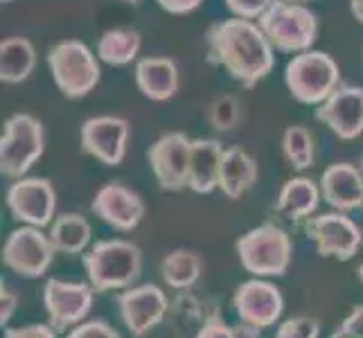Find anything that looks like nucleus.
<instances>
[{
	"label": "nucleus",
	"instance_id": "obj_1",
	"mask_svg": "<svg viewBox=\"0 0 363 338\" xmlns=\"http://www.w3.org/2000/svg\"><path fill=\"white\" fill-rule=\"evenodd\" d=\"M206 52L212 66L223 68L244 89H253L275 66L273 45L257 23L248 18H226L210 25Z\"/></svg>",
	"mask_w": 363,
	"mask_h": 338
},
{
	"label": "nucleus",
	"instance_id": "obj_2",
	"mask_svg": "<svg viewBox=\"0 0 363 338\" xmlns=\"http://www.w3.org/2000/svg\"><path fill=\"white\" fill-rule=\"evenodd\" d=\"M84 271L97 293L124 291L143 275V250L129 240H99L84 253Z\"/></svg>",
	"mask_w": 363,
	"mask_h": 338
},
{
	"label": "nucleus",
	"instance_id": "obj_3",
	"mask_svg": "<svg viewBox=\"0 0 363 338\" xmlns=\"http://www.w3.org/2000/svg\"><path fill=\"white\" fill-rule=\"evenodd\" d=\"M237 257L253 278H282L294 259L291 235L282 225L264 221L244 232L235 244Z\"/></svg>",
	"mask_w": 363,
	"mask_h": 338
},
{
	"label": "nucleus",
	"instance_id": "obj_4",
	"mask_svg": "<svg viewBox=\"0 0 363 338\" xmlns=\"http://www.w3.org/2000/svg\"><path fill=\"white\" fill-rule=\"evenodd\" d=\"M269 43L278 52H307L316 43L318 21L309 7L289 0H273L271 7L257 18Z\"/></svg>",
	"mask_w": 363,
	"mask_h": 338
},
{
	"label": "nucleus",
	"instance_id": "obj_5",
	"mask_svg": "<svg viewBox=\"0 0 363 338\" xmlns=\"http://www.w3.org/2000/svg\"><path fill=\"white\" fill-rule=\"evenodd\" d=\"M341 81L339 64L323 50L298 52L284 68V84L300 104L318 106L328 99Z\"/></svg>",
	"mask_w": 363,
	"mask_h": 338
},
{
	"label": "nucleus",
	"instance_id": "obj_6",
	"mask_svg": "<svg viewBox=\"0 0 363 338\" xmlns=\"http://www.w3.org/2000/svg\"><path fill=\"white\" fill-rule=\"evenodd\" d=\"M48 68L52 72L57 89L68 99H84L91 95L102 72H99V57L82 41H61L50 47Z\"/></svg>",
	"mask_w": 363,
	"mask_h": 338
},
{
	"label": "nucleus",
	"instance_id": "obj_7",
	"mask_svg": "<svg viewBox=\"0 0 363 338\" xmlns=\"http://www.w3.org/2000/svg\"><path fill=\"white\" fill-rule=\"evenodd\" d=\"M45 152V133L41 122L30 113H16L5 122L0 137V174L9 181L28 176Z\"/></svg>",
	"mask_w": 363,
	"mask_h": 338
},
{
	"label": "nucleus",
	"instance_id": "obj_8",
	"mask_svg": "<svg viewBox=\"0 0 363 338\" xmlns=\"http://www.w3.org/2000/svg\"><path fill=\"white\" fill-rule=\"evenodd\" d=\"M307 240L314 244L320 257H332L336 261H347L357 257L363 246V230L347 212H325L311 217L305 223Z\"/></svg>",
	"mask_w": 363,
	"mask_h": 338
},
{
	"label": "nucleus",
	"instance_id": "obj_9",
	"mask_svg": "<svg viewBox=\"0 0 363 338\" xmlns=\"http://www.w3.org/2000/svg\"><path fill=\"white\" fill-rule=\"evenodd\" d=\"M55 246L50 235L43 232V228L34 225H21L11 230L3 246V264L21 275V278L36 280L43 278L48 269L55 261Z\"/></svg>",
	"mask_w": 363,
	"mask_h": 338
},
{
	"label": "nucleus",
	"instance_id": "obj_10",
	"mask_svg": "<svg viewBox=\"0 0 363 338\" xmlns=\"http://www.w3.org/2000/svg\"><path fill=\"white\" fill-rule=\"evenodd\" d=\"M95 293L97 291L91 286V282H70L59 278L45 280L41 298L48 322L57 332H70L72 327H77L89 318Z\"/></svg>",
	"mask_w": 363,
	"mask_h": 338
},
{
	"label": "nucleus",
	"instance_id": "obj_11",
	"mask_svg": "<svg viewBox=\"0 0 363 338\" xmlns=\"http://www.w3.org/2000/svg\"><path fill=\"white\" fill-rule=\"evenodd\" d=\"M172 303L158 284H133L120 291L118 311L131 338H145L167 318Z\"/></svg>",
	"mask_w": 363,
	"mask_h": 338
},
{
	"label": "nucleus",
	"instance_id": "obj_12",
	"mask_svg": "<svg viewBox=\"0 0 363 338\" xmlns=\"http://www.w3.org/2000/svg\"><path fill=\"white\" fill-rule=\"evenodd\" d=\"M5 203L18 223L48 228L57 217V190L48 179L23 176L7 187Z\"/></svg>",
	"mask_w": 363,
	"mask_h": 338
},
{
	"label": "nucleus",
	"instance_id": "obj_13",
	"mask_svg": "<svg viewBox=\"0 0 363 338\" xmlns=\"http://www.w3.org/2000/svg\"><path fill=\"white\" fill-rule=\"evenodd\" d=\"M190 154L192 137L181 131H169L160 135L149 147L147 160L152 167L158 187L165 192H181L190 183Z\"/></svg>",
	"mask_w": 363,
	"mask_h": 338
},
{
	"label": "nucleus",
	"instance_id": "obj_14",
	"mask_svg": "<svg viewBox=\"0 0 363 338\" xmlns=\"http://www.w3.org/2000/svg\"><path fill=\"white\" fill-rule=\"evenodd\" d=\"M235 314L242 322L269 329L278 325L284 314V295L273 282L264 278L246 280L233 293Z\"/></svg>",
	"mask_w": 363,
	"mask_h": 338
},
{
	"label": "nucleus",
	"instance_id": "obj_15",
	"mask_svg": "<svg viewBox=\"0 0 363 338\" xmlns=\"http://www.w3.org/2000/svg\"><path fill=\"white\" fill-rule=\"evenodd\" d=\"M129 122L118 116L89 118L79 129V142L84 154L93 156L106 167H118L127 156Z\"/></svg>",
	"mask_w": 363,
	"mask_h": 338
},
{
	"label": "nucleus",
	"instance_id": "obj_16",
	"mask_svg": "<svg viewBox=\"0 0 363 338\" xmlns=\"http://www.w3.org/2000/svg\"><path fill=\"white\" fill-rule=\"evenodd\" d=\"M93 215L111 225L113 230L131 232L145 219L147 205L143 196L122 183H106L97 190L93 203Z\"/></svg>",
	"mask_w": 363,
	"mask_h": 338
},
{
	"label": "nucleus",
	"instance_id": "obj_17",
	"mask_svg": "<svg viewBox=\"0 0 363 338\" xmlns=\"http://www.w3.org/2000/svg\"><path fill=\"white\" fill-rule=\"evenodd\" d=\"M316 120L341 140H354L363 133V89L339 86L323 104L316 106Z\"/></svg>",
	"mask_w": 363,
	"mask_h": 338
},
{
	"label": "nucleus",
	"instance_id": "obj_18",
	"mask_svg": "<svg viewBox=\"0 0 363 338\" xmlns=\"http://www.w3.org/2000/svg\"><path fill=\"white\" fill-rule=\"evenodd\" d=\"M323 201L339 212L363 208V171L350 162H334L320 176Z\"/></svg>",
	"mask_w": 363,
	"mask_h": 338
},
{
	"label": "nucleus",
	"instance_id": "obj_19",
	"mask_svg": "<svg viewBox=\"0 0 363 338\" xmlns=\"http://www.w3.org/2000/svg\"><path fill=\"white\" fill-rule=\"evenodd\" d=\"M135 84L147 99L167 102L179 91V68L169 57H145L135 64Z\"/></svg>",
	"mask_w": 363,
	"mask_h": 338
},
{
	"label": "nucleus",
	"instance_id": "obj_20",
	"mask_svg": "<svg viewBox=\"0 0 363 338\" xmlns=\"http://www.w3.org/2000/svg\"><path fill=\"white\" fill-rule=\"evenodd\" d=\"M226 149L212 137H196L192 140L190 154V187L196 194H210L219 190V169Z\"/></svg>",
	"mask_w": 363,
	"mask_h": 338
},
{
	"label": "nucleus",
	"instance_id": "obj_21",
	"mask_svg": "<svg viewBox=\"0 0 363 338\" xmlns=\"http://www.w3.org/2000/svg\"><path fill=\"white\" fill-rule=\"evenodd\" d=\"M259 169L255 158L244 152L242 147H230L223 152L219 169V190L226 198H230V201L242 198L248 190H253Z\"/></svg>",
	"mask_w": 363,
	"mask_h": 338
},
{
	"label": "nucleus",
	"instance_id": "obj_22",
	"mask_svg": "<svg viewBox=\"0 0 363 338\" xmlns=\"http://www.w3.org/2000/svg\"><path fill=\"white\" fill-rule=\"evenodd\" d=\"M320 198H323L320 185H316L307 176H296L282 185L275 210H278V215H282L284 219H289L294 223L307 221L318 210Z\"/></svg>",
	"mask_w": 363,
	"mask_h": 338
},
{
	"label": "nucleus",
	"instance_id": "obj_23",
	"mask_svg": "<svg viewBox=\"0 0 363 338\" xmlns=\"http://www.w3.org/2000/svg\"><path fill=\"white\" fill-rule=\"evenodd\" d=\"M48 235L57 253L64 255H79L93 246V228L89 219L79 212H64V215L55 217Z\"/></svg>",
	"mask_w": 363,
	"mask_h": 338
},
{
	"label": "nucleus",
	"instance_id": "obj_24",
	"mask_svg": "<svg viewBox=\"0 0 363 338\" xmlns=\"http://www.w3.org/2000/svg\"><path fill=\"white\" fill-rule=\"evenodd\" d=\"M203 275V259L194 250L177 248L160 261V278L174 291H190Z\"/></svg>",
	"mask_w": 363,
	"mask_h": 338
},
{
	"label": "nucleus",
	"instance_id": "obj_25",
	"mask_svg": "<svg viewBox=\"0 0 363 338\" xmlns=\"http://www.w3.org/2000/svg\"><path fill=\"white\" fill-rule=\"evenodd\" d=\"M36 66V50L25 36H11L0 43V81L21 84Z\"/></svg>",
	"mask_w": 363,
	"mask_h": 338
},
{
	"label": "nucleus",
	"instance_id": "obj_26",
	"mask_svg": "<svg viewBox=\"0 0 363 338\" xmlns=\"http://www.w3.org/2000/svg\"><path fill=\"white\" fill-rule=\"evenodd\" d=\"M143 47L140 32L129 28H113L106 30L97 41V57L108 66H129L138 59V52Z\"/></svg>",
	"mask_w": 363,
	"mask_h": 338
},
{
	"label": "nucleus",
	"instance_id": "obj_27",
	"mask_svg": "<svg viewBox=\"0 0 363 338\" xmlns=\"http://www.w3.org/2000/svg\"><path fill=\"white\" fill-rule=\"evenodd\" d=\"M282 154H284L286 162L298 171L314 167V160H316L314 137H311V133L305 127H300V124L286 127V131L282 135Z\"/></svg>",
	"mask_w": 363,
	"mask_h": 338
},
{
	"label": "nucleus",
	"instance_id": "obj_28",
	"mask_svg": "<svg viewBox=\"0 0 363 338\" xmlns=\"http://www.w3.org/2000/svg\"><path fill=\"white\" fill-rule=\"evenodd\" d=\"M206 118L210 122V127L215 131H233L237 124H240L242 118V106L237 102V97L233 95H221L217 99H212L208 111H206Z\"/></svg>",
	"mask_w": 363,
	"mask_h": 338
},
{
	"label": "nucleus",
	"instance_id": "obj_29",
	"mask_svg": "<svg viewBox=\"0 0 363 338\" xmlns=\"http://www.w3.org/2000/svg\"><path fill=\"white\" fill-rule=\"evenodd\" d=\"M273 338H320V322L311 316H296L280 322Z\"/></svg>",
	"mask_w": 363,
	"mask_h": 338
},
{
	"label": "nucleus",
	"instance_id": "obj_30",
	"mask_svg": "<svg viewBox=\"0 0 363 338\" xmlns=\"http://www.w3.org/2000/svg\"><path fill=\"white\" fill-rule=\"evenodd\" d=\"M66 338H120V332L102 318L84 320L77 327L66 332Z\"/></svg>",
	"mask_w": 363,
	"mask_h": 338
},
{
	"label": "nucleus",
	"instance_id": "obj_31",
	"mask_svg": "<svg viewBox=\"0 0 363 338\" xmlns=\"http://www.w3.org/2000/svg\"><path fill=\"white\" fill-rule=\"evenodd\" d=\"M273 0H226V7L233 11L237 18L257 21L264 11L271 7Z\"/></svg>",
	"mask_w": 363,
	"mask_h": 338
},
{
	"label": "nucleus",
	"instance_id": "obj_32",
	"mask_svg": "<svg viewBox=\"0 0 363 338\" xmlns=\"http://www.w3.org/2000/svg\"><path fill=\"white\" fill-rule=\"evenodd\" d=\"M194 338H235V329H233V325H228L217 314H210L208 318H203L201 327L196 329Z\"/></svg>",
	"mask_w": 363,
	"mask_h": 338
},
{
	"label": "nucleus",
	"instance_id": "obj_33",
	"mask_svg": "<svg viewBox=\"0 0 363 338\" xmlns=\"http://www.w3.org/2000/svg\"><path fill=\"white\" fill-rule=\"evenodd\" d=\"M5 338H57V329L52 325H41V322H32V325H23V327H7Z\"/></svg>",
	"mask_w": 363,
	"mask_h": 338
},
{
	"label": "nucleus",
	"instance_id": "obj_34",
	"mask_svg": "<svg viewBox=\"0 0 363 338\" xmlns=\"http://www.w3.org/2000/svg\"><path fill=\"white\" fill-rule=\"evenodd\" d=\"M18 309V293L14 289H9L5 280L0 282V325H9V320L14 318Z\"/></svg>",
	"mask_w": 363,
	"mask_h": 338
},
{
	"label": "nucleus",
	"instance_id": "obj_35",
	"mask_svg": "<svg viewBox=\"0 0 363 338\" xmlns=\"http://www.w3.org/2000/svg\"><path fill=\"white\" fill-rule=\"evenodd\" d=\"M339 329H343L352 338H363V305H357L352 311H350L345 320L339 325Z\"/></svg>",
	"mask_w": 363,
	"mask_h": 338
},
{
	"label": "nucleus",
	"instance_id": "obj_36",
	"mask_svg": "<svg viewBox=\"0 0 363 338\" xmlns=\"http://www.w3.org/2000/svg\"><path fill=\"white\" fill-rule=\"evenodd\" d=\"M160 9L169 11V14H190L203 5V0H156Z\"/></svg>",
	"mask_w": 363,
	"mask_h": 338
},
{
	"label": "nucleus",
	"instance_id": "obj_37",
	"mask_svg": "<svg viewBox=\"0 0 363 338\" xmlns=\"http://www.w3.org/2000/svg\"><path fill=\"white\" fill-rule=\"evenodd\" d=\"M235 329V338H262V329L255 327V325H248V322H237L233 325Z\"/></svg>",
	"mask_w": 363,
	"mask_h": 338
},
{
	"label": "nucleus",
	"instance_id": "obj_38",
	"mask_svg": "<svg viewBox=\"0 0 363 338\" xmlns=\"http://www.w3.org/2000/svg\"><path fill=\"white\" fill-rule=\"evenodd\" d=\"M350 11H352L357 23L363 25V0H350Z\"/></svg>",
	"mask_w": 363,
	"mask_h": 338
},
{
	"label": "nucleus",
	"instance_id": "obj_39",
	"mask_svg": "<svg viewBox=\"0 0 363 338\" xmlns=\"http://www.w3.org/2000/svg\"><path fill=\"white\" fill-rule=\"evenodd\" d=\"M330 338H352V336H350V334H345L343 329H336Z\"/></svg>",
	"mask_w": 363,
	"mask_h": 338
},
{
	"label": "nucleus",
	"instance_id": "obj_40",
	"mask_svg": "<svg viewBox=\"0 0 363 338\" xmlns=\"http://www.w3.org/2000/svg\"><path fill=\"white\" fill-rule=\"evenodd\" d=\"M357 278H359V282H361V286H363V261H361L359 269H357Z\"/></svg>",
	"mask_w": 363,
	"mask_h": 338
},
{
	"label": "nucleus",
	"instance_id": "obj_41",
	"mask_svg": "<svg viewBox=\"0 0 363 338\" xmlns=\"http://www.w3.org/2000/svg\"><path fill=\"white\" fill-rule=\"evenodd\" d=\"M289 3H300V5H305V3H309V0H289Z\"/></svg>",
	"mask_w": 363,
	"mask_h": 338
},
{
	"label": "nucleus",
	"instance_id": "obj_42",
	"mask_svg": "<svg viewBox=\"0 0 363 338\" xmlns=\"http://www.w3.org/2000/svg\"><path fill=\"white\" fill-rule=\"evenodd\" d=\"M122 3H131V5H135V3H138V0H122Z\"/></svg>",
	"mask_w": 363,
	"mask_h": 338
},
{
	"label": "nucleus",
	"instance_id": "obj_43",
	"mask_svg": "<svg viewBox=\"0 0 363 338\" xmlns=\"http://www.w3.org/2000/svg\"><path fill=\"white\" fill-rule=\"evenodd\" d=\"M361 171H363V154H361Z\"/></svg>",
	"mask_w": 363,
	"mask_h": 338
},
{
	"label": "nucleus",
	"instance_id": "obj_44",
	"mask_svg": "<svg viewBox=\"0 0 363 338\" xmlns=\"http://www.w3.org/2000/svg\"><path fill=\"white\" fill-rule=\"evenodd\" d=\"M361 210H363V208H361Z\"/></svg>",
	"mask_w": 363,
	"mask_h": 338
}]
</instances>
